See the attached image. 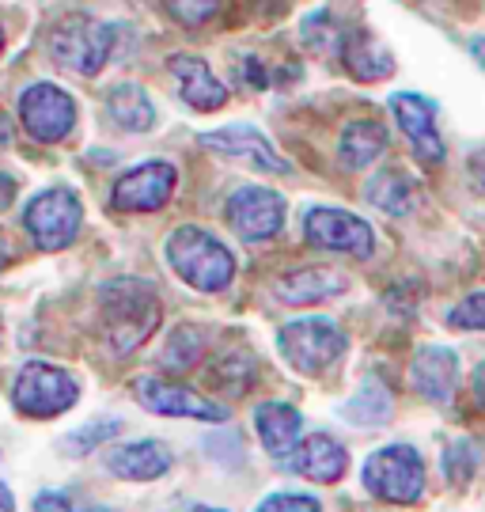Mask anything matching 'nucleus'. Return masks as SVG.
<instances>
[{
  "mask_svg": "<svg viewBox=\"0 0 485 512\" xmlns=\"http://www.w3.org/2000/svg\"><path fill=\"white\" fill-rule=\"evenodd\" d=\"M163 8L182 27H201L220 12V0H163Z\"/></svg>",
  "mask_w": 485,
  "mask_h": 512,
  "instance_id": "31",
  "label": "nucleus"
},
{
  "mask_svg": "<svg viewBox=\"0 0 485 512\" xmlns=\"http://www.w3.org/2000/svg\"><path fill=\"white\" fill-rule=\"evenodd\" d=\"M470 54H474V61L485 69V35H478V38H470Z\"/></svg>",
  "mask_w": 485,
  "mask_h": 512,
  "instance_id": "39",
  "label": "nucleus"
},
{
  "mask_svg": "<svg viewBox=\"0 0 485 512\" xmlns=\"http://www.w3.org/2000/svg\"><path fill=\"white\" fill-rule=\"evenodd\" d=\"M474 175H478V183L485 186V152H478V156H474Z\"/></svg>",
  "mask_w": 485,
  "mask_h": 512,
  "instance_id": "42",
  "label": "nucleus"
},
{
  "mask_svg": "<svg viewBox=\"0 0 485 512\" xmlns=\"http://www.w3.org/2000/svg\"><path fill=\"white\" fill-rule=\"evenodd\" d=\"M0 512H16V497H12V490L0 482Z\"/></svg>",
  "mask_w": 485,
  "mask_h": 512,
  "instance_id": "40",
  "label": "nucleus"
},
{
  "mask_svg": "<svg viewBox=\"0 0 485 512\" xmlns=\"http://www.w3.org/2000/svg\"><path fill=\"white\" fill-rule=\"evenodd\" d=\"M254 512H323V505L311 494H270Z\"/></svg>",
  "mask_w": 485,
  "mask_h": 512,
  "instance_id": "33",
  "label": "nucleus"
},
{
  "mask_svg": "<svg viewBox=\"0 0 485 512\" xmlns=\"http://www.w3.org/2000/svg\"><path fill=\"white\" fill-rule=\"evenodd\" d=\"M391 114L425 164H444V141L436 129V103L432 99L417 92H398L391 95Z\"/></svg>",
  "mask_w": 485,
  "mask_h": 512,
  "instance_id": "14",
  "label": "nucleus"
},
{
  "mask_svg": "<svg viewBox=\"0 0 485 512\" xmlns=\"http://www.w3.org/2000/svg\"><path fill=\"white\" fill-rule=\"evenodd\" d=\"M201 145L209 148V152H220V156L243 160V164L258 167V171H270V175H288V171H292L285 156L273 148L270 137H266L262 129L243 126V122L213 129V133H201Z\"/></svg>",
  "mask_w": 485,
  "mask_h": 512,
  "instance_id": "13",
  "label": "nucleus"
},
{
  "mask_svg": "<svg viewBox=\"0 0 485 512\" xmlns=\"http://www.w3.org/2000/svg\"><path fill=\"white\" fill-rule=\"evenodd\" d=\"M410 376H414V387L421 399H429V403H451V395L459 387V357L448 346L417 349Z\"/></svg>",
  "mask_w": 485,
  "mask_h": 512,
  "instance_id": "18",
  "label": "nucleus"
},
{
  "mask_svg": "<svg viewBox=\"0 0 485 512\" xmlns=\"http://www.w3.org/2000/svg\"><path fill=\"white\" fill-rule=\"evenodd\" d=\"M205 353V330L201 327H175V334L167 338L163 346V365L175 368V372H186L194 368Z\"/></svg>",
  "mask_w": 485,
  "mask_h": 512,
  "instance_id": "27",
  "label": "nucleus"
},
{
  "mask_svg": "<svg viewBox=\"0 0 485 512\" xmlns=\"http://www.w3.org/2000/svg\"><path fill=\"white\" fill-rule=\"evenodd\" d=\"M360 482L368 494L383 497L391 505H414L425 494V459L410 444H387L364 459Z\"/></svg>",
  "mask_w": 485,
  "mask_h": 512,
  "instance_id": "5",
  "label": "nucleus"
},
{
  "mask_svg": "<svg viewBox=\"0 0 485 512\" xmlns=\"http://www.w3.org/2000/svg\"><path fill=\"white\" fill-rule=\"evenodd\" d=\"M254 429H258V440L270 456H288L300 444L304 414L292 403H262L254 410Z\"/></svg>",
  "mask_w": 485,
  "mask_h": 512,
  "instance_id": "19",
  "label": "nucleus"
},
{
  "mask_svg": "<svg viewBox=\"0 0 485 512\" xmlns=\"http://www.w3.org/2000/svg\"><path fill=\"white\" fill-rule=\"evenodd\" d=\"M300 38H304L307 50H315V54H342L345 46V31L342 23L334 19V12H326V8H319V12H311V16H304V23H300Z\"/></svg>",
  "mask_w": 485,
  "mask_h": 512,
  "instance_id": "26",
  "label": "nucleus"
},
{
  "mask_svg": "<svg viewBox=\"0 0 485 512\" xmlns=\"http://www.w3.org/2000/svg\"><path fill=\"white\" fill-rule=\"evenodd\" d=\"M338 293H345V277L334 274V270H296V274H285L273 285V296L292 304V308L319 304V300H330Z\"/></svg>",
  "mask_w": 485,
  "mask_h": 512,
  "instance_id": "20",
  "label": "nucleus"
},
{
  "mask_svg": "<svg viewBox=\"0 0 485 512\" xmlns=\"http://www.w3.org/2000/svg\"><path fill=\"white\" fill-rule=\"evenodd\" d=\"M387 148V129L372 122V118H360V122H349L342 129V141H338V156L349 171H360V167L376 164L379 152Z\"/></svg>",
  "mask_w": 485,
  "mask_h": 512,
  "instance_id": "22",
  "label": "nucleus"
},
{
  "mask_svg": "<svg viewBox=\"0 0 485 512\" xmlns=\"http://www.w3.org/2000/svg\"><path fill=\"white\" fill-rule=\"evenodd\" d=\"M304 239L319 251H338V255H353V258H372L376 251V232L372 224L349 209H330V205H319V209H307L304 213Z\"/></svg>",
  "mask_w": 485,
  "mask_h": 512,
  "instance_id": "9",
  "label": "nucleus"
},
{
  "mask_svg": "<svg viewBox=\"0 0 485 512\" xmlns=\"http://www.w3.org/2000/svg\"><path fill=\"white\" fill-rule=\"evenodd\" d=\"M160 296L141 277H114L99 293V319H103V338L114 353H133L141 349L152 330L160 327Z\"/></svg>",
  "mask_w": 485,
  "mask_h": 512,
  "instance_id": "1",
  "label": "nucleus"
},
{
  "mask_svg": "<svg viewBox=\"0 0 485 512\" xmlns=\"http://www.w3.org/2000/svg\"><path fill=\"white\" fill-rule=\"evenodd\" d=\"M167 69L175 76V84H179V95L186 107L201 110V114H209V110H220L228 103V88H224V80H216L213 69L194 54H175L167 61Z\"/></svg>",
  "mask_w": 485,
  "mask_h": 512,
  "instance_id": "16",
  "label": "nucleus"
},
{
  "mask_svg": "<svg viewBox=\"0 0 485 512\" xmlns=\"http://www.w3.org/2000/svg\"><path fill=\"white\" fill-rule=\"evenodd\" d=\"M23 224H27V236H31L38 251H61L80 232L84 205H80L76 190H69V186H50V190H42L27 202Z\"/></svg>",
  "mask_w": 485,
  "mask_h": 512,
  "instance_id": "7",
  "label": "nucleus"
},
{
  "mask_svg": "<svg viewBox=\"0 0 485 512\" xmlns=\"http://www.w3.org/2000/svg\"><path fill=\"white\" fill-rule=\"evenodd\" d=\"M277 349L288 361V368H296L304 376H319L323 368H330L349 349V338L334 319L307 315V319H292L281 327Z\"/></svg>",
  "mask_w": 485,
  "mask_h": 512,
  "instance_id": "4",
  "label": "nucleus"
},
{
  "mask_svg": "<svg viewBox=\"0 0 485 512\" xmlns=\"http://www.w3.org/2000/svg\"><path fill=\"white\" fill-rule=\"evenodd\" d=\"M19 122H23L31 141L57 145L76 126V99L65 88L50 84V80H38V84L23 88V95H19Z\"/></svg>",
  "mask_w": 485,
  "mask_h": 512,
  "instance_id": "8",
  "label": "nucleus"
},
{
  "mask_svg": "<svg viewBox=\"0 0 485 512\" xmlns=\"http://www.w3.org/2000/svg\"><path fill=\"white\" fill-rule=\"evenodd\" d=\"M342 61L357 80H383V76H391V69H395L391 54L372 35H364V31H353V35L345 38Z\"/></svg>",
  "mask_w": 485,
  "mask_h": 512,
  "instance_id": "23",
  "label": "nucleus"
},
{
  "mask_svg": "<svg viewBox=\"0 0 485 512\" xmlns=\"http://www.w3.org/2000/svg\"><path fill=\"white\" fill-rule=\"evenodd\" d=\"M167 266L198 293H224L235 277V255L198 224H182L167 236Z\"/></svg>",
  "mask_w": 485,
  "mask_h": 512,
  "instance_id": "2",
  "label": "nucleus"
},
{
  "mask_svg": "<svg viewBox=\"0 0 485 512\" xmlns=\"http://www.w3.org/2000/svg\"><path fill=\"white\" fill-rule=\"evenodd\" d=\"M478 467H482V444L478 440H455L448 444V452H444V478H448L451 486H467L470 478L478 475Z\"/></svg>",
  "mask_w": 485,
  "mask_h": 512,
  "instance_id": "28",
  "label": "nucleus"
},
{
  "mask_svg": "<svg viewBox=\"0 0 485 512\" xmlns=\"http://www.w3.org/2000/svg\"><path fill=\"white\" fill-rule=\"evenodd\" d=\"M224 217H228L239 239L266 243L285 224V198L270 186H239L224 202Z\"/></svg>",
  "mask_w": 485,
  "mask_h": 512,
  "instance_id": "10",
  "label": "nucleus"
},
{
  "mask_svg": "<svg viewBox=\"0 0 485 512\" xmlns=\"http://www.w3.org/2000/svg\"><path fill=\"white\" fill-rule=\"evenodd\" d=\"M12 145V126H8V118L0 114V148H8Z\"/></svg>",
  "mask_w": 485,
  "mask_h": 512,
  "instance_id": "41",
  "label": "nucleus"
},
{
  "mask_svg": "<svg viewBox=\"0 0 485 512\" xmlns=\"http://www.w3.org/2000/svg\"><path fill=\"white\" fill-rule=\"evenodd\" d=\"M12 258H16V251H12V243H8V236L0 232V270H4V266H12Z\"/></svg>",
  "mask_w": 485,
  "mask_h": 512,
  "instance_id": "38",
  "label": "nucleus"
},
{
  "mask_svg": "<svg viewBox=\"0 0 485 512\" xmlns=\"http://www.w3.org/2000/svg\"><path fill=\"white\" fill-rule=\"evenodd\" d=\"M171 463L175 456L160 440H133V444H118L107 452V471L126 482H156L171 471Z\"/></svg>",
  "mask_w": 485,
  "mask_h": 512,
  "instance_id": "17",
  "label": "nucleus"
},
{
  "mask_svg": "<svg viewBox=\"0 0 485 512\" xmlns=\"http://www.w3.org/2000/svg\"><path fill=\"white\" fill-rule=\"evenodd\" d=\"M254 380V361L247 353H228V357H220L216 368L209 372V384L216 391H247Z\"/></svg>",
  "mask_w": 485,
  "mask_h": 512,
  "instance_id": "29",
  "label": "nucleus"
},
{
  "mask_svg": "<svg viewBox=\"0 0 485 512\" xmlns=\"http://www.w3.org/2000/svg\"><path fill=\"white\" fill-rule=\"evenodd\" d=\"M118 27L91 16H65L50 31V57L76 76H99L114 54Z\"/></svg>",
  "mask_w": 485,
  "mask_h": 512,
  "instance_id": "3",
  "label": "nucleus"
},
{
  "mask_svg": "<svg viewBox=\"0 0 485 512\" xmlns=\"http://www.w3.org/2000/svg\"><path fill=\"white\" fill-rule=\"evenodd\" d=\"M345 467H349V452L330 433H311L288 452V471L307 478V482H319V486L338 482L345 475Z\"/></svg>",
  "mask_w": 485,
  "mask_h": 512,
  "instance_id": "15",
  "label": "nucleus"
},
{
  "mask_svg": "<svg viewBox=\"0 0 485 512\" xmlns=\"http://www.w3.org/2000/svg\"><path fill=\"white\" fill-rule=\"evenodd\" d=\"M451 327H463V330H485V293L467 296L459 308L448 315Z\"/></svg>",
  "mask_w": 485,
  "mask_h": 512,
  "instance_id": "34",
  "label": "nucleus"
},
{
  "mask_svg": "<svg viewBox=\"0 0 485 512\" xmlns=\"http://www.w3.org/2000/svg\"><path fill=\"white\" fill-rule=\"evenodd\" d=\"M107 110L114 126L129 129V133H148L156 126V107L141 84H114L107 92Z\"/></svg>",
  "mask_w": 485,
  "mask_h": 512,
  "instance_id": "21",
  "label": "nucleus"
},
{
  "mask_svg": "<svg viewBox=\"0 0 485 512\" xmlns=\"http://www.w3.org/2000/svg\"><path fill=\"white\" fill-rule=\"evenodd\" d=\"M239 73L247 76L251 88H270V73H266V65H262L258 57H243V61H239Z\"/></svg>",
  "mask_w": 485,
  "mask_h": 512,
  "instance_id": "35",
  "label": "nucleus"
},
{
  "mask_svg": "<svg viewBox=\"0 0 485 512\" xmlns=\"http://www.w3.org/2000/svg\"><path fill=\"white\" fill-rule=\"evenodd\" d=\"M12 202H16V179L0 171V213H4V209H8Z\"/></svg>",
  "mask_w": 485,
  "mask_h": 512,
  "instance_id": "36",
  "label": "nucleus"
},
{
  "mask_svg": "<svg viewBox=\"0 0 485 512\" xmlns=\"http://www.w3.org/2000/svg\"><path fill=\"white\" fill-rule=\"evenodd\" d=\"M391 410H395V399H391V387L383 384L379 376H368L360 391L342 406V414L349 421H357V425H383V421L391 418Z\"/></svg>",
  "mask_w": 485,
  "mask_h": 512,
  "instance_id": "25",
  "label": "nucleus"
},
{
  "mask_svg": "<svg viewBox=\"0 0 485 512\" xmlns=\"http://www.w3.org/2000/svg\"><path fill=\"white\" fill-rule=\"evenodd\" d=\"M368 202L383 213H391V217H406L410 205H414V179L398 167H387L368 183Z\"/></svg>",
  "mask_w": 485,
  "mask_h": 512,
  "instance_id": "24",
  "label": "nucleus"
},
{
  "mask_svg": "<svg viewBox=\"0 0 485 512\" xmlns=\"http://www.w3.org/2000/svg\"><path fill=\"white\" fill-rule=\"evenodd\" d=\"M35 512H110V509L84 505V501H76L69 490H42V494L35 497Z\"/></svg>",
  "mask_w": 485,
  "mask_h": 512,
  "instance_id": "32",
  "label": "nucleus"
},
{
  "mask_svg": "<svg viewBox=\"0 0 485 512\" xmlns=\"http://www.w3.org/2000/svg\"><path fill=\"white\" fill-rule=\"evenodd\" d=\"M133 395L144 410L160 414V418H194V421H228V406L213 403V399H201L198 391L160 376H141L133 384Z\"/></svg>",
  "mask_w": 485,
  "mask_h": 512,
  "instance_id": "12",
  "label": "nucleus"
},
{
  "mask_svg": "<svg viewBox=\"0 0 485 512\" xmlns=\"http://www.w3.org/2000/svg\"><path fill=\"white\" fill-rule=\"evenodd\" d=\"M470 391H474V399H478V406L485 410V361L478 368H474V376H470Z\"/></svg>",
  "mask_w": 485,
  "mask_h": 512,
  "instance_id": "37",
  "label": "nucleus"
},
{
  "mask_svg": "<svg viewBox=\"0 0 485 512\" xmlns=\"http://www.w3.org/2000/svg\"><path fill=\"white\" fill-rule=\"evenodd\" d=\"M179 512H228V509H213V505H182Z\"/></svg>",
  "mask_w": 485,
  "mask_h": 512,
  "instance_id": "43",
  "label": "nucleus"
},
{
  "mask_svg": "<svg viewBox=\"0 0 485 512\" xmlns=\"http://www.w3.org/2000/svg\"><path fill=\"white\" fill-rule=\"evenodd\" d=\"M0 50H4V27H0Z\"/></svg>",
  "mask_w": 485,
  "mask_h": 512,
  "instance_id": "44",
  "label": "nucleus"
},
{
  "mask_svg": "<svg viewBox=\"0 0 485 512\" xmlns=\"http://www.w3.org/2000/svg\"><path fill=\"white\" fill-rule=\"evenodd\" d=\"M175 183H179V171L167 160H148V164L129 167L126 175L114 183V198L110 205L118 213H156L171 202L175 194Z\"/></svg>",
  "mask_w": 485,
  "mask_h": 512,
  "instance_id": "11",
  "label": "nucleus"
},
{
  "mask_svg": "<svg viewBox=\"0 0 485 512\" xmlns=\"http://www.w3.org/2000/svg\"><path fill=\"white\" fill-rule=\"evenodd\" d=\"M118 429H122V421H118V418H99V421H91V425L72 429L69 437L61 440V448H65L69 456H88L91 448H99V444L114 437Z\"/></svg>",
  "mask_w": 485,
  "mask_h": 512,
  "instance_id": "30",
  "label": "nucleus"
},
{
  "mask_svg": "<svg viewBox=\"0 0 485 512\" xmlns=\"http://www.w3.org/2000/svg\"><path fill=\"white\" fill-rule=\"evenodd\" d=\"M76 399H80V384L72 380V372L50 361H27L12 384V403L27 418H57L72 410Z\"/></svg>",
  "mask_w": 485,
  "mask_h": 512,
  "instance_id": "6",
  "label": "nucleus"
}]
</instances>
